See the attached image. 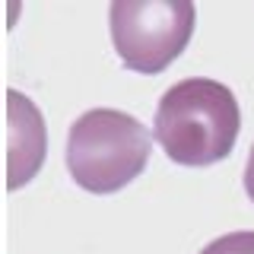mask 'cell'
Masks as SVG:
<instances>
[{
  "instance_id": "obj_1",
  "label": "cell",
  "mask_w": 254,
  "mask_h": 254,
  "mask_svg": "<svg viewBox=\"0 0 254 254\" xmlns=\"http://www.w3.org/2000/svg\"><path fill=\"white\" fill-rule=\"evenodd\" d=\"M242 130L238 99L219 79L190 76L175 83L159 99L153 137L178 165H216L235 149Z\"/></svg>"
},
{
  "instance_id": "obj_2",
  "label": "cell",
  "mask_w": 254,
  "mask_h": 254,
  "mask_svg": "<svg viewBox=\"0 0 254 254\" xmlns=\"http://www.w3.org/2000/svg\"><path fill=\"white\" fill-rule=\"evenodd\" d=\"M153 133L140 118L118 108H92L70 124L67 169L89 194H115L146 169Z\"/></svg>"
},
{
  "instance_id": "obj_3",
  "label": "cell",
  "mask_w": 254,
  "mask_h": 254,
  "mask_svg": "<svg viewBox=\"0 0 254 254\" xmlns=\"http://www.w3.org/2000/svg\"><path fill=\"white\" fill-rule=\"evenodd\" d=\"M197 6L190 0H115L108 13L111 42L127 70L162 73L181 58L194 35Z\"/></svg>"
},
{
  "instance_id": "obj_4",
  "label": "cell",
  "mask_w": 254,
  "mask_h": 254,
  "mask_svg": "<svg viewBox=\"0 0 254 254\" xmlns=\"http://www.w3.org/2000/svg\"><path fill=\"white\" fill-rule=\"evenodd\" d=\"M6 149H10V190L29 185L38 175L48 149L45 118L29 95L10 89L6 92Z\"/></svg>"
},
{
  "instance_id": "obj_5",
  "label": "cell",
  "mask_w": 254,
  "mask_h": 254,
  "mask_svg": "<svg viewBox=\"0 0 254 254\" xmlns=\"http://www.w3.org/2000/svg\"><path fill=\"white\" fill-rule=\"evenodd\" d=\"M200 254H254V232H229L213 238Z\"/></svg>"
},
{
  "instance_id": "obj_6",
  "label": "cell",
  "mask_w": 254,
  "mask_h": 254,
  "mask_svg": "<svg viewBox=\"0 0 254 254\" xmlns=\"http://www.w3.org/2000/svg\"><path fill=\"white\" fill-rule=\"evenodd\" d=\"M245 194H248L251 203H254V146L248 153V165H245Z\"/></svg>"
}]
</instances>
